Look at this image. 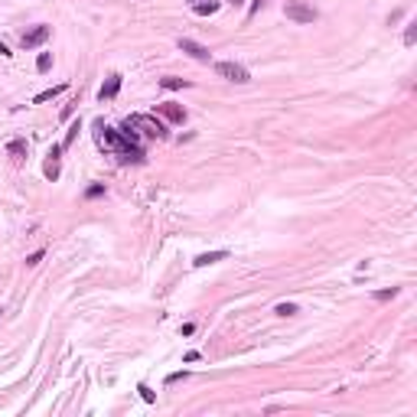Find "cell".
Returning <instances> with one entry per match:
<instances>
[{"instance_id":"6da1fadb","label":"cell","mask_w":417,"mask_h":417,"mask_svg":"<svg viewBox=\"0 0 417 417\" xmlns=\"http://www.w3.org/2000/svg\"><path fill=\"white\" fill-rule=\"evenodd\" d=\"M94 140H98V147H101V150H108V153L121 157L124 163H143L140 143H134L131 137L124 134V131H114V127H108L101 118L94 121Z\"/></svg>"},{"instance_id":"7a4b0ae2","label":"cell","mask_w":417,"mask_h":417,"mask_svg":"<svg viewBox=\"0 0 417 417\" xmlns=\"http://www.w3.org/2000/svg\"><path fill=\"white\" fill-rule=\"evenodd\" d=\"M127 124L134 127L137 134L157 137V140H163V137H166V124L157 118V114H131V118H127Z\"/></svg>"},{"instance_id":"3957f363","label":"cell","mask_w":417,"mask_h":417,"mask_svg":"<svg viewBox=\"0 0 417 417\" xmlns=\"http://www.w3.org/2000/svg\"><path fill=\"white\" fill-rule=\"evenodd\" d=\"M283 16L293 20V23H313L320 13H316L313 7H307V3H300V0H287V3H283Z\"/></svg>"},{"instance_id":"277c9868","label":"cell","mask_w":417,"mask_h":417,"mask_svg":"<svg viewBox=\"0 0 417 417\" xmlns=\"http://www.w3.org/2000/svg\"><path fill=\"white\" fill-rule=\"evenodd\" d=\"M215 72H219L222 79L238 82V85H244V82H251V72L244 69L241 62H215Z\"/></svg>"},{"instance_id":"5b68a950","label":"cell","mask_w":417,"mask_h":417,"mask_svg":"<svg viewBox=\"0 0 417 417\" xmlns=\"http://www.w3.org/2000/svg\"><path fill=\"white\" fill-rule=\"evenodd\" d=\"M176 46H180V52H186V55H192L196 62H209L212 59V52L202 46V43H196V40H189V36H180L176 40Z\"/></svg>"},{"instance_id":"8992f818","label":"cell","mask_w":417,"mask_h":417,"mask_svg":"<svg viewBox=\"0 0 417 417\" xmlns=\"http://www.w3.org/2000/svg\"><path fill=\"white\" fill-rule=\"evenodd\" d=\"M49 33H52V30H49L46 23L33 26V30H26L23 36H20V46H23V49H36V46H43V43L49 40Z\"/></svg>"},{"instance_id":"52a82bcc","label":"cell","mask_w":417,"mask_h":417,"mask_svg":"<svg viewBox=\"0 0 417 417\" xmlns=\"http://www.w3.org/2000/svg\"><path fill=\"white\" fill-rule=\"evenodd\" d=\"M59 153H62V143H52L49 147V160L46 166H43V173H46V180H59V173H62V163H59Z\"/></svg>"},{"instance_id":"ba28073f","label":"cell","mask_w":417,"mask_h":417,"mask_svg":"<svg viewBox=\"0 0 417 417\" xmlns=\"http://www.w3.org/2000/svg\"><path fill=\"white\" fill-rule=\"evenodd\" d=\"M157 114H163V118L173 121V124H183V121H186V108H183V104H173V101L157 104Z\"/></svg>"},{"instance_id":"9c48e42d","label":"cell","mask_w":417,"mask_h":417,"mask_svg":"<svg viewBox=\"0 0 417 417\" xmlns=\"http://www.w3.org/2000/svg\"><path fill=\"white\" fill-rule=\"evenodd\" d=\"M121 82H124V79H121L118 72H111L108 79H104V85H101V92H98V98H101V101H111V98H114V94H118V92H121Z\"/></svg>"},{"instance_id":"30bf717a","label":"cell","mask_w":417,"mask_h":417,"mask_svg":"<svg viewBox=\"0 0 417 417\" xmlns=\"http://www.w3.org/2000/svg\"><path fill=\"white\" fill-rule=\"evenodd\" d=\"M26 150H30V147H26L23 137H13V140H7V153L16 160V163H20V160H26Z\"/></svg>"},{"instance_id":"8fae6325","label":"cell","mask_w":417,"mask_h":417,"mask_svg":"<svg viewBox=\"0 0 417 417\" xmlns=\"http://www.w3.org/2000/svg\"><path fill=\"white\" fill-rule=\"evenodd\" d=\"M225 258H229V251H205V254H199L192 264H196V268H209V264H219V261H225Z\"/></svg>"},{"instance_id":"7c38bea8","label":"cell","mask_w":417,"mask_h":417,"mask_svg":"<svg viewBox=\"0 0 417 417\" xmlns=\"http://www.w3.org/2000/svg\"><path fill=\"white\" fill-rule=\"evenodd\" d=\"M62 92H65V82H62V85H52V88H46V92H40L36 98H33V104H46V101H52L55 94H62Z\"/></svg>"},{"instance_id":"4fadbf2b","label":"cell","mask_w":417,"mask_h":417,"mask_svg":"<svg viewBox=\"0 0 417 417\" xmlns=\"http://www.w3.org/2000/svg\"><path fill=\"white\" fill-rule=\"evenodd\" d=\"M160 88H166V92H176V88H189L186 79H176V75H166V79H160Z\"/></svg>"},{"instance_id":"5bb4252c","label":"cell","mask_w":417,"mask_h":417,"mask_svg":"<svg viewBox=\"0 0 417 417\" xmlns=\"http://www.w3.org/2000/svg\"><path fill=\"white\" fill-rule=\"evenodd\" d=\"M79 131H82V124H79V121H72V127H69V131H65L62 150H65V147H72V143H75V137H79Z\"/></svg>"},{"instance_id":"9a60e30c","label":"cell","mask_w":417,"mask_h":417,"mask_svg":"<svg viewBox=\"0 0 417 417\" xmlns=\"http://www.w3.org/2000/svg\"><path fill=\"white\" fill-rule=\"evenodd\" d=\"M215 10H219V3H215V0H209V3H196V13H202V16L215 13Z\"/></svg>"},{"instance_id":"2e32d148","label":"cell","mask_w":417,"mask_h":417,"mask_svg":"<svg viewBox=\"0 0 417 417\" xmlns=\"http://www.w3.org/2000/svg\"><path fill=\"white\" fill-rule=\"evenodd\" d=\"M274 313H277V316H293V313H297V307H293V303H277Z\"/></svg>"},{"instance_id":"e0dca14e","label":"cell","mask_w":417,"mask_h":417,"mask_svg":"<svg viewBox=\"0 0 417 417\" xmlns=\"http://www.w3.org/2000/svg\"><path fill=\"white\" fill-rule=\"evenodd\" d=\"M49 65H52V55H49V52H40V59H36V69H40V72H49Z\"/></svg>"},{"instance_id":"ac0fdd59","label":"cell","mask_w":417,"mask_h":417,"mask_svg":"<svg viewBox=\"0 0 417 417\" xmlns=\"http://www.w3.org/2000/svg\"><path fill=\"white\" fill-rule=\"evenodd\" d=\"M98 196H104V186H101V183H94V186L85 189V199H98Z\"/></svg>"},{"instance_id":"d6986e66","label":"cell","mask_w":417,"mask_h":417,"mask_svg":"<svg viewBox=\"0 0 417 417\" xmlns=\"http://www.w3.org/2000/svg\"><path fill=\"white\" fill-rule=\"evenodd\" d=\"M398 293H401L398 287H391V290H378V293H375V300H381V303H385V300H394Z\"/></svg>"},{"instance_id":"ffe728a7","label":"cell","mask_w":417,"mask_h":417,"mask_svg":"<svg viewBox=\"0 0 417 417\" xmlns=\"http://www.w3.org/2000/svg\"><path fill=\"white\" fill-rule=\"evenodd\" d=\"M137 391H140V398H143V401H147V404H153V401H157V394L150 391L147 385H137Z\"/></svg>"},{"instance_id":"44dd1931","label":"cell","mask_w":417,"mask_h":417,"mask_svg":"<svg viewBox=\"0 0 417 417\" xmlns=\"http://www.w3.org/2000/svg\"><path fill=\"white\" fill-rule=\"evenodd\" d=\"M43 258H46V251H43V248H40V251H33L30 258H26V264H30V268H36V264H40Z\"/></svg>"},{"instance_id":"7402d4cb","label":"cell","mask_w":417,"mask_h":417,"mask_svg":"<svg viewBox=\"0 0 417 417\" xmlns=\"http://www.w3.org/2000/svg\"><path fill=\"white\" fill-rule=\"evenodd\" d=\"M414 40H417V23H411L408 33H404V43H408V46H414Z\"/></svg>"},{"instance_id":"603a6c76","label":"cell","mask_w":417,"mask_h":417,"mask_svg":"<svg viewBox=\"0 0 417 417\" xmlns=\"http://www.w3.org/2000/svg\"><path fill=\"white\" fill-rule=\"evenodd\" d=\"M186 375H189L186 369H183V371H173V375H166V385H176V381H183Z\"/></svg>"},{"instance_id":"cb8c5ba5","label":"cell","mask_w":417,"mask_h":417,"mask_svg":"<svg viewBox=\"0 0 417 417\" xmlns=\"http://www.w3.org/2000/svg\"><path fill=\"white\" fill-rule=\"evenodd\" d=\"M199 359H202L199 352H186V355H183V362H199Z\"/></svg>"},{"instance_id":"d4e9b609","label":"cell","mask_w":417,"mask_h":417,"mask_svg":"<svg viewBox=\"0 0 417 417\" xmlns=\"http://www.w3.org/2000/svg\"><path fill=\"white\" fill-rule=\"evenodd\" d=\"M75 104H79V101H72V104H65V108H62V118H72V111H75Z\"/></svg>"},{"instance_id":"484cf974","label":"cell","mask_w":417,"mask_h":417,"mask_svg":"<svg viewBox=\"0 0 417 417\" xmlns=\"http://www.w3.org/2000/svg\"><path fill=\"white\" fill-rule=\"evenodd\" d=\"M261 3H264V0H254V3H251V16H254V13H258V10H261Z\"/></svg>"},{"instance_id":"4316f807","label":"cell","mask_w":417,"mask_h":417,"mask_svg":"<svg viewBox=\"0 0 417 417\" xmlns=\"http://www.w3.org/2000/svg\"><path fill=\"white\" fill-rule=\"evenodd\" d=\"M0 55H13V52H10V49L3 46V43H0Z\"/></svg>"},{"instance_id":"83f0119b","label":"cell","mask_w":417,"mask_h":417,"mask_svg":"<svg viewBox=\"0 0 417 417\" xmlns=\"http://www.w3.org/2000/svg\"><path fill=\"white\" fill-rule=\"evenodd\" d=\"M235 3H241V0H235Z\"/></svg>"}]
</instances>
